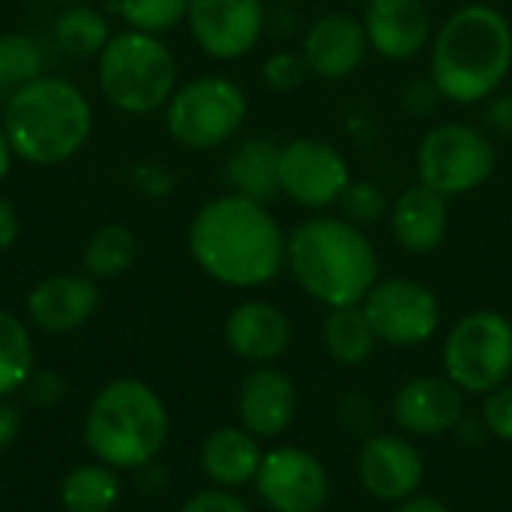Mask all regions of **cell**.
<instances>
[{
	"label": "cell",
	"instance_id": "obj_1",
	"mask_svg": "<svg viewBox=\"0 0 512 512\" xmlns=\"http://www.w3.org/2000/svg\"><path fill=\"white\" fill-rule=\"evenodd\" d=\"M189 252L210 279L228 288H261L282 273L288 237L267 204L228 192L195 213Z\"/></svg>",
	"mask_w": 512,
	"mask_h": 512
},
{
	"label": "cell",
	"instance_id": "obj_2",
	"mask_svg": "<svg viewBox=\"0 0 512 512\" xmlns=\"http://www.w3.org/2000/svg\"><path fill=\"white\" fill-rule=\"evenodd\" d=\"M429 48V78L456 105L486 102L512 72V24L489 3H465L447 15Z\"/></svg>",
	"mask_w": 512,
	"mask_h": 512
},
{
	"label": "cell",
	"instance_id": "obj_3",
	"mask_svg": "<svg viewBox=\"0 0 512 512\" xmlns=\"http://www.w3.org/2000/svg\"><path fill=\"white\" fill-rule=\"evenodd\" d=\"M285 267L327 309L357 306L378 282V252L363 228L342 216H312L288 234Z\"/></svg>",
	"mask_w": 512,
	"mask_h": 512
},
{
	"label": "cell",
	"instance_id": "obj_4",
	"mask_svg": "<svg viewBox=\"0 0 512 512\" xmlns=\"http://www.w3.org/2000/svg\"><path fill=\"white\" fill-rule=\"evenodd\" d=\"M0 123L12 156L30 165H57L87 144L93 111L72 81L42 75L9 96Z\"/></svg>",
	"mask_w": 512,
	"mask_h": 512
},
{
	"label": "cell",
	"instance_id": "obj_5",
	"mask_svg": "<svg viewBox=\"0 0 512 512\" xmlns=\"http://www.w3.org/2000/svg\"><path fill=\"white\" fill-rule=\"evenodd\" d=\"M171 432L165 402L141 381L120 378L105 384L84 420L87 450L114 471H138L156 462Z\"/></svg>",
	"mask_w": 512,
	"mask_h": 512
},
{
	"label": "cell",
	"instance_id": "obj_6",
	"mask_svg": "<svg viewBox=\"0 0 512 512\" xmlns=\"http://www.w3.org/2000/svg\"><path fill=\"white\" fill-rule=\"evenodd\" d=\"M99 87L117 111L153 114L177 90V60L159 36L123 30L99 54Z\"/></svg>",
	"mask_w": 512,
	"mask_h": 512
},
{
	"label": "cell",
	"instance_id": "obj_7",
	"mask_svg": "<svg viewBox=\"0 0 512 512\" xmlns=\"http://www.w3.org/2000/svg\"><path fill=\"white\" fill-rule=\"evenodd\" d=\"M246 114L249 102L237 81L201 75L174 90L165 105V126L186 150H216L243 129Z\"/></svg>",
	"mask_w": 512,
	"mask_h": 512
},
{
	"label": "cell",
	"instance_id": "obj_8",
	"mask_svg": "<svg viewBox=\"0 0 512 512\" xmlns=\"http://www.w3.org/2000/svg\"><path fill=\"white\" fill-rule=\"evenodd\" d=\"M444 372L474 396L507 384L512 375L510 318L495 309H477L459 318L444 339Z\"/></svg>",
	"mask_w": 512,
	"mask_h": 512
},
{
	"label": "cell",
	"instance_id": "obj_9",
	"mask_svg": "<svg viewBox=\"0 0 512 512\" xmlns=\"http://www.w3.org/2000/svg\"><path fill=\"white\" fill-rule=\"evenodd\" d=\"M498 165V150L486 129L471 123H438L417 144V177L444 198L480 189Z\"/></svg>",
	"mask_w": 512,
	"mask_h": 512
},
{
	"label": "cell",
	"instance_id": "obj_10",
	"mask_svg": "<svg viewBox=\"0 0 512 512\" xmlns=\"http://www.w3.org/2000/svg\"><path fill=\"white\" fill-rule=\"evenodd\" d=\"M360 306H363L378 342H387L393 348L423 345L441 327L438 294L411 276L378 279Z\"/></svg>",
	"mask_w": 512,
	"mask_h": 512
},
{
	"label": "cell",
	"instance_id": "obj_11",
	"mask_svg": "<svg viewBox=\"0 0 512 512\" xmlns=\"http://www.w3.org/2000/svg\"><path fill=\"white\" fill-rule=\"evenodd\" d=\"M348 183H351V168L336 144L315 135L291 138L282 144L279 189L294 204L306 210L339 204Z\"/></svg>",
	"mask_w": 512,
	"mask_h": 512
},
{
	"label": "cell",
	"instance_id": "obj_12",
	"mask_svg": "<svg viewBox=\"0 0 512 512\" xmlns=\"http://www.w3.org/2000/svg\"><path fill=\"white\" fill-rule=\"evenodd\" d=\"M255 489L267 510L321 512L330 501V474L315 453L288 444L264 453Z\"/></svg>",
	"mask_w": 512,
	"mask_h": 512
},
{
	"label": "cell",
	"instance_id": "obj_13",
	"mask_svg": "<svg viewBox=\"0 0 512 512\" xmlns=\"http://www.w3.org/2000/svg\"><path fill=\"white\" fill-rule=\"evenodd\" d=\"M264 0H189V30L216 60L246 57L264 36Z\"/></svg>",
	"mask_w": 512,
	"mask_h": 512
},
{
	"label": "cell",
	"instance_id": "obj_14",
	"mask_svg": "<svg viewBox=\"0 0 512 512\" xmlns=\"http://www.w3.org/2000/svg\"><path fill=\"white\" fill-rule=\"evenodd\" d=\"M426 477V462L417 444L405 435L378 432L369 435L357 453V480L360 486L384 504H402L417 495Z\"/></svg>",
	"mask_w": 512,
	"mask_h": 512
},
{
	"label": "cell",
	"instance_id": "obj_15",
	"mask_svg": "<svg viewBox=\"0 0 512 512\" xmlns=\"http://www.w3.org/2000/svg\"><path fill=\"white\" fill-rule=\"evenodd\" d=\"M300 54H303L309 72L324 81L351 78L369 54L363 18H357L351 12L318 15L303 33Z\"/></svg>",
	"mask_w": 512,
	"mask_h": 512
},
{
	"label": "cell",
	"instance_id": "obj_16",
	"mask_svg": "<svg viewBox=\"0 0 512 512\" xmlns=\"http://www.w3.org/2000/svg\"><path fill=\"white\" fill-rule=\"evenodd\" d=\"M468 414L465 390L450 378L423 375L402 384L393 396V420L402 432L417 438H438L459 426Z\"/></svg>",
	"mask_w": 512,
	"mask_h": 512
},
{
	"label": "cell",
	"instance_id": "obj_17",
	"mask_svg": "<svg viewBox=\"0 0 512 512\" xmlns=\"http://www.w3.org/2000/svg\"><path fill=\"white\" fill-rule=\"evenodd\" d=\"M363 27L369 51L393 63L414 60L435 36L426 0H366Z\"/></svg>",
	"mask_w": 512,
	"mask_h": 512
},
{
	"label": "cell",
	"instance_id": "obj_18",
	"mask_svg": "<svg viewBox=\"0 0 512 512\" xmlns=\"http://www.w3.org/2000/svg\"><path fill=\"white\" fill-rule=\"evenodd\" d=\"M300 408L297 384L288 372L270 366H255L237 393V417L246 432L261 438H279L291 429Z\"/></svg>",
	"mask_w": 512,
	"mask_h": 512
},
{
	"label": "cell",
	"instance_id": "obj_19",
	"mask_svg": "<svg viewBox=\"0 0 512 512\" xmlns=\"http://www.w3.org/2000/svg\"><path fill=\"white\" fill-rule=\"evenodd\" d=\"M225 342L240 360L270 366L291 348V321L273 303L246 300L231 309L225 321Z\"/></svg>",
	"mask_w": 512,
	"mask_h": 512
},
{
	"label": "cell",
	"instance_id": "obj_20",
	"mask_svg": "<svg viewBox=\"0 0 512 512\" xmlns=\"http://www.w3.org/2000/svg\"><path fill=\"white\" fill-rule=\"evenodd\" d=\"M390 231L396 243L411 255L435 252L450 231V198L423 186H408L390 207Z\"/></svg>",
	"mask_w": 512,
	"mask_h": 512
},
{
	"label": "cell",
	"instance_id": "obj_21",
	"mask_svg": "<svg viewBox=\"0 0 512 512\" xmlns=\"http://www.w3.org/2000/svg\"><path fill=\"white\" fill-rule=\"evenodd\" d=\"M99 291L90 276H51L42 279L27 297L30 321L45 333H69L93 318Z\"/></svg>",
	"mask_w": 512,
	"mask_h": 512
},
{
	"label": "cell",
	"instance_id": "obj_22",
	"mask_svg": "<svg viewBox=\"0 0 512 512\" xmlns=\"http://www.w3.org/2000/svg\"><path fill=\"white\" fill-rule=\"evenodd\" d=\"M261 444L243 426H222L201 444V471L219 489H240L255 483L261 468Z\"/></svg>",
	"mask_w": 512,
	"mask_h": 512
},
{
	"label": "cell",
	"instance_id": "obj_23",
	"mask_svg": "<svg viewBox=\"0 0 512 512\" xmlns=\"http://www.w3.org/2000/svg\"><path fill=\"white\" fill-rule=\"evenodd\" d=\"M279 156L282 144L270 135H252L240 141L225 162V183L234 195L270 204L282 195L279 189Z\"/></svg>",
	"mask_w": 512,
	"mask_h": 512
},
{
	"label": "cell",
	"instance_id": "obj_24",
	"mask_svg": "<svg viewBox=\"0 0 512 512\" xmlns=\"http://www.w3.org/2000/svg\"><path fill=\"white\" fill-rule=\"evenodd\" d=\"M324 348L339 366H360L375 354L378 336L363 312V306H336L327 312L321 327Z\"/></svg>",
	"mask_w": 512,
	"mask_h": 512
},
{
	"label": "cell",
	"instance_id": "obj_25",
	"mask_svg": "<svg viewBox=\"0 0 512 512\" xmlns=\"http://www.w3.org/2000/svg\"><path fill=\"white\" fill-rule=\"evenodd\" d=\"M60 504L66 512H111L120 504L117 471L102 462L72 468L60 483Z\"/></svg>",
	"mask_w": 512,
	"mask_h": 512
},
{
	"label": "cell",
	"instance_id": "obj_26",
	"mask_svg": "<svg viewBox=\"0 0 512 512\" xmlns=\"http://www.w3.org/2000/svg\"><path fill=\"white\" fill-rule=\"evenodd\" d=\"M111 39L105 15L87 3H69L54 18V42L72 57H99Z\"/></svg>",
	"mask_w": 512,
	"mask_h": 512
},
{
	"label": "cell",
	"instance_id": "obj_27",
	"mask_svg": "<svg viewBox=\"0 0 512 512\" xmlns=\"http://www.w3.org/2000/svg\"><path fill=\"white\" fill-rule=\"evenodd\" d=\"M138 240L126 225H105L99 228L84 246V276L90 279H114L135 264Z\"/></svg>",
	"mask_w": 512,
	"mask_h": 512
},
{
	"label": "cell",
	"instance_id": "obj_28",
	"mask_svg": "<svg viewBox=\"0 0 512 512\" xmlns=\"http://www.w3.org/2000/svg\"><path fill=\"white\" fill-rule=\"evenodd\" d=\"M33 372V342L27 327L0 309V399L18 393Z\"/></svg>",
	"mask_w": 512,
	"mask_h": 512
},
{
	"label": "cell",
	"instance_id": "obj_29",
	"mask_svg": "<svg viewBox=\"0 0 512 512\" xmlns=\"http://www.w3.org/2000/svg\"><path fill=\"white\" fill-rule=\"evenodd\" d=\"M45 54L39 42L27 33H3L0 36V87L12 96L18 87L42 78Z\"/></svg>",
	"mask_w": 512,
	"mask_h": 512
},
{
	"label": "cell",
	"instance_id": "obj_30",
	"mask_svg": "<svg viewBox=\"0 0 512 512\" xmlns=\"http://www.w3.org/2000/svg\"><path fill=\"white\" fill-rule=\"evenodd\" d=\"M114 9L129 24V30L159 36L186 21L189 0H117Z\"/></svg>",
	"mask_w": 512,
	"mask_h": 512
},
{
	"label": "cell",
	"instance_id": "obj_31",
	"mask_svg": "<svg viewBox=\"0 0 512 512\" xmlns=\"http://www.w3.org/2000/svg\"><path fill=\"white\" fill-rule=\"evenodd\" d=\"M339 207H342V219H348L351 225L363 231L390 216V198L372 180H351L339 198Z\"/></svg>",
	"mask_w": 512,
	"mask_h": 512
},
{
	"label": "cell",
	"instance_id": "obj_32",
	"mask_svg": "<svg viewBox=\"0 0 512 512\" xmlns=\"http://www.w3.org/2000/svg\"><path fill=\"white\" fill-rule=\"evenodd\" d=\"M309 75L312 72H309V66H306L300 51H273L264 60V66H261L264 84L270 90H276V93H291V90L303 87Z\"/></svg>",
	"mask_w": 512,
	"mask_h": 512
},
{
	"label": "cell",
	"instance_id": "obj_33",
	"mask_svg": "<svg viewBox=\"0 0 512 512\" xmlns=\"http://www.w3.org/2000/svg\"><path fill=\"white\" fill-rule=\"evenodd\" d=\"M480 417L486 420L492 438L512 444V384H501L492 393H486Z\"/></svg>",
	"mask_w": 512,
	"mask_h": 512
},
{
	"label": "cell",
	"instance_id": "obj_34",
	"mask_svg": "<svg viewBox=\"0 0 512 512\" xmlns=\"http://www.w3.org/2000/svg\"><path fill=\"white\" fill-rule=\"evenodd\" d=\"M24 399L36 408H54L63 402L66 396V378L51 372V369H39V372H30L27 381H24Z\"/></svg>",
	"mask_w": 512,
	"mask_h": 512
},
{
	"label": "cell",
	"instance_id": "obj_35",
	"mask_svg": "<svg viewBox=\"0 0 512 512\" xmlns=\"http://www.w3.org/2000/svg\"><path fill=\"white\" fill-rule=\"evenodd\" d=\"M339 423L345 429H351L354 435H366L375 429L378 417H375V405L363 396V393H348L342 402H339Z\"/></svg>",
	"mask_w": 512,
	"mask_h": 512
},
{
	"label": "cell",
	"instance_id": "obj_36",
	"mask_svg": "<svg viewBox=\"0 0 512 512\" xmlns=\"http://www.w3.org/2000/svg\"><path fill=\"white\" fill-rule=\"evenodd\" d=\"M180 512H252L249 510V504L237 495V492H231V489H204V492H195Z\"/></svg>",
	"mask_w": 512,
	"mask_h": 512
},
{
	"label": "cell",
	"instance_id": "obj_37",
	"mask_svg": "<svg viewBox=\"0 0 512 512\" xmlns=\"http://www.w3.org/2000/svg\"><path fill=\"white\" fill-rule=\"evenodd\" d=\"M132 183L135 189H141L147 198H168L174 192V174L165 168V165H156V162H141L132 168Z\"/></svg>",
	"mask_w": 512,
	"mask_h": 512
},
{
	"label": "cell",
	"instance_id": "obj_38",
	"mask_svg": "<svg viewBox=\"0 0 512 512\" xmlns=\"http://www.w3.org/2000/svg\"><path fill=\"white\" fill-rule=\"evenodd\" d=\"M483 126L486 132L498 135V138H512V90H498L495 96L486 99L483 108Z\"/></svg>",
	"mask_w": 512,
	"mask_h": 512
},
{
	"label": "cell",
	"instance_id": "obj_39",
	"mask_svg": "<svg viewBox=\"0 0 512 512\" xmlns=\"http://www.w3.org/2000/svg\"><path fill=\"white\" fill-rule=\"evenodd\" d=\"M441 99V93H438V87L432 84V78L429 81H408L405 84V90H402V105H405V111H411V114H429L432 108H435V102Z\"/></svg>",
	"mask_w": 512,
	"mask_h": 512
},
{
	"label": "cell",
	"instance_id": "obj_40",
	"mask_svg": "<svg viewBox=\"0 0 512 512\" xmlns=\"http://www.w3.org/2000/svg\"><path fill=\"white\" fill-rule=\"evenodd\" d=\"M453 435H456V441H459L462 447H468V450H477V447H483V444L492 438L486 420H483V417H474V414H465V417L459 420V426L453 429Z\"/></svg>",
	"mask_w": 512,
	"mask_h": 512
},
{
	"label": "cell",
	"instance_id": "obj_41",
	"mask_svg": "<svg viewBox=\"0 0 512 512\" xmlns=\"http://www.w3.org/2000/svg\"><path fill=\"white\" fill-rule=\"evenodd\" d=\"M18 432H21V411L9 399H0V453L18 438Z\"/></svg>",
	"mask_w": 512,
	"mask_h": 512
},
{
	"label": "cell",
	"instance_id": "obj_42",
	"mask_svg": "<svg viewBox=\"0 0 512 512\" xmlns=\"http://www.w3.org/2000/svg\"><path fill=\"white\" fill-rule=\"evenodd\" d=\"M18 231H21V222H18V213L12 207V201H6L0 195V252H6L15 240H18Z\"/></svg>",
	"mask_w": 512,
	"mask_h": 512
},
{
	"label": "cell",
	"instance_id": "obj_43",
	"mask_svg": "<svg viewBox=\"0 0 512 512\" xmlns=\"http://www.w3.org/2000/svg\"><path fill=\"white\" fill-rule=\"evenodd\" d=\"M297 30V15L294 12H288V9H273V12H267V18H264V33H270V36H276V39H285V36H291Z\"/></svg>",
	"mask_w": 512,
	"mask_h": 512
},
{
	"label": "cell",
	"instance_id": "obj_44",
	"mask_svg": "<svg viewBox=\"0 0 512 512\" xmlns=\"http://www.w3.org/2000/svg\"><path fill=\"white\" fill-rule=\"evenodd\" d=\"M135 474H138V486H141L147 495H156V492L168 483V474H165V471H162V465H156V462L141 465Z\"/></svg>",
	"mask_w": 512,
	"mask_h": 512
},
{
	"label": "cell",
	"instance_id": "obj_45",
	"mask_svg": "<svg viewBox=\"0 0 512 512\" xmlns=\"http://www.w3.org/2000/svg\"><path fill=\"white\" fill-rule=\"evenodd\" d=\"M396 512H453L441 498H435V495H411V498H405Z\"/></svg>",
	"mask_w": 512,
	"mask_h": 512
},
{
	"label": "cell",
	"instance_id": "obj_46",
	"mask_svg": "<svg viewBox=\"0 0 512 512\" xmlns=\"http://www.w3.org/2000/svg\"><path fill=\"white\" fill-rule=\"evenodd\" d=\"M9 165H12V147H9V138L3 132V123H0V180L9 174Z\"/></svg>",
	"mask_w": 512,
	"mask_h": 512
},
{
	"label": "cell",
	"instance_id": "obj_47",
	"mask_svg": "<svg viewBox=\"0 0 512 512\" xmlns=\"http://www.w3.org/2000/svg\"><path fill=\"white\" fill-rule=\"evenodd\" d=\"M6 102H9V93H6V90H3V87H0V111H3V108H6Z\"/></svg>",
	"mask_w": 512,
	"mask_h": 512
},
{
	"label": "cell",
	"instance_id": "obj_48",
	"mask_svg": "<svg viewBox=\"0 0 512 512\" xmlns=\"http://www.w3.org/2000/svg\"><path fill=\"white\" fill-rule=\"evenodd\" d=\"M60 3H66V6H69V3H84V0H60Z\"/></svg>",
	"mask_w": 512,
	"mask_h": 512
},
{
	"label": "cell",
	"instance_id": "obj_49",
	"mask_svg": "<svg viewBox=\"0 0 512 512\" xmlns=\"http://www.w3.org/2000/svg\"><path fill=\"white\" fill-rule=\"evenodd\" d=\"M264 3H285V0H264Z\"/></svg>",
	"mask_w": 512,
	"mask_h": 512
},
{
	"label": "cell",
	"instance_id": "obj_50",
	"mask_svg": "<svg viewBox=\"0 0 512 512\" xmlns=\"http://www.w3.org/2000/svg\"><path fill=\"white\" fill-rule=\"evenodd\" d=\"M351 3H366V0H351Z\"/></svg>",
	"mask_w": 512,
	"mask_h": 512
},
{
	"label": "cell",
	"instance_id": "obj_51",
	"mask_svg": "<svg viewBox=\"0 0 512 512\" xmlns=\"http://www.w3.org/2000/svg\"><path fill=\"white\" fill-rule=\"evenodd\" d=\"M426 3H441V0H426Z\"/></svg>",
	"mask_w": 512,
	"mask_h": 512
}]
</instances>
